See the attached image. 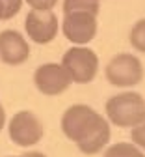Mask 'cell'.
Masks as SVG:
<instances>
[{
  "label": "cell",
  "instance_id": "cell-7",
  "mask_svg": "<svg viewBox=\"0 0 145 157\" xmlns=\"http://www.w3.org/2000/svg\"><path fill=\"white\" fill-rule=\"evenodd\" d=\"M24 28H26L28 37L34 43L47 45L56 37L60 23H58V17L52 11H35V10H32L26 15Z\"/></svg>",
  "mask_w": 145,
  "mask_h": 157
},
{
  "label": "cell",
  "instance_id": "cell-15",
  "mask_svg": "<svg viewBox=\"0 0 145 157\" xmlns=\"http://www.w3.org/2000/svg\"><path fill=\"white\" fill-rule=\"evenodd\" d=\"M26 2H28V6H30L32 10H35V11H50V10L56 6L58 0H26Z\"/></svg>",
  "mask_w": 145,
  "mask_h": 157
},
{
  "label": "cell",
  "instance_id": "cell-3",
  "mask_svg": "<svg viewBox=\"0 0 145 157\" xmlns=\"http://www.w3.org/2000/svg\"><path fill=\"white\" fill-rule=\"evenodd\" d=\"M61 67H63L71 78V82L78 84H88L91 82L97 71H99V56L95 51L88 47H71L65 51V54L61 56Z\"/></svg>",
  "mask_w": 145,
  "mask_h": 157
},
{
  "label": "cell",
  "instance_id": "cell-10",
  "mask_svg": "<svg viewBox=\"0 0 145 157\" xmlns=\"http://www.w3.org/2000/svg\"><path fill=\"white\" fill-rule=\"evenodd\" d=\"M104 157H145L140 148L129 142H117L114 146H108L104 151Z\"/></svg>",
  "mask_w": 145,
  "mask_h": 157
},
{
  "label": "cell",
  "instance_id": "cell-18",
  "mask_svg": "<svg viewBox=\"0 0 145 157\" xmlns=\"http://www.w3.org/2000/svg\"><path fill=\"white\" fill-rule=\"evenodd\" d=\"M0 21H4V4H2V0H0Z\"/></svg>",
  "mask_w": 145,
  "mask_h": 157
},
{
  "label": "cell",
  "instance_id": "cell-6",
  "mask_svg": "<svg viewBox=\"0 0 145 157\" xmlns=\"http://www.w3.org/2000/svg\"><path fill=\"white\" fill-rule=\"evenodd\" d=\"M97 26H99L97 15L76 11V13H65L61 30H63V36L71 43H74L76 47H82L97 36Z\"/></svg>",
  "mask_w": 145,
  "mask_h": 157
},
{
  "label": "cell",
  "instance_id": "cell-5",
  "mask_svg": "<svg viewBox=\"0 0 145 157\" xmlns=\"http://www.w3.org/2000/svg\"><path fill=\"white\" fill-rule=\"evenodd\" d=\"M8 133L13 144L17 146H35L43 139V124L39 122V118L30 112V110H19L8 125Z\"/></svg>",
  "mask_w": 145,
  "mask_h": 157
},
{
  "label": "cell",
  "instance_id": "cell-14",
  "mask_svg": "<svg viewBox=\"0 0 145 157\" xmlns=\"http://www.w3.org/2000/svg\"><path fill=\"white\" fill-rule=\"evenodd\" d=\"M2 4H4V21H8L20 11L23 0H2Z\"/></svg>",
  "mask_w": 145,
  "mask_h": 157
},
{
  "label": "cell",
  "instance_id": "cell-16",
  "mask_svg": "<svg viewBox=\"0 0 145 157\" xmlns=\"http://www.w3.org/2000/svg\"><path fill=\"white\" fill-rule=\"evenodd\" d=\"M4 124H6V112H4V107L0 105V131L4 129Z\"/></svg>",
  "mask_w": 145,
  "mask_h": 157
},
{
  "label": "cell",
  "instance_id": "cell-4",
  "mask_svg": "<svg viewBox=\"0 0 145 157\" xmlns=\"http://www.w3.org/2000/svg\"><path fill=\"white\" fill-rule=\"evenodd\" d=\"M106 81L112 86L117 88H129V86H136L141 82L143 78V66L140 62V58L129 52H123L114 56L106 66Z\"/></svg>",
  "mask_w": 145,
  "mask_h": 157
},
{
  "label": "cell",
  "instance_id": "cell-19",
  "mask_svg": "<svg viewBox=\"0 0 145 157\" xmlns=\"http://www.w3.org/2000/svg\"><path fill=\"white\" fill-rule=\"evenodd\" d=\"M11 157H23V155H11Z\"/></svg>",
  "mask_w": 145,
  "mask_h": 157
},
{
  "label": "cell",
  "instance_id": "cell-8",
  "mask_svg": "<svg viewBox=\"0 0 145 157\" xmlns=\"http://www.w3.org/2000/svg\"><path fill=\"white\" fill-rule=\"evenodd\" d=\"M34 84L45 95H60L71 86L67 71L60 64H43L34 73Z\"/></svg>",
  "mask_w": 145,
  "mask_h": 157
},
{
  "label": "cell",
  "instance_id": "cell-1",
  "mask_svg": "<svg viewBox=\"0 0 145 157\" xmlns=\"http://www.w3.org/2000/svg\"><path fill=\"white\" fill-rule=\"evenodd\" d=\"M61 131L86 155L100 151L110 142V124L89 105H73L61 116Z\"/></svg>",
  "mask_w": 145,
  "mask_h": 157
},
{
  "label": "cell",
  "instance_id": "cell-9",
  "mask_svg": "<svg viewBox=\"0 0 145 157\" xmlns=\"http://www.w3.org/2000/svg\"><path fill=\"white\" fill-rule=\"evenodd\" d=\"M30 47L17 30L0 32V60L8 66H19L28 60Z\"/></svg>",
  "mask_w": 145,
  "mask_h": 157
},
{
  "label": "cell",
  "instance_id": "cell-2",
  "mask_svg": "<svg viewBox=\"0 0 145 157\" xmlns=\"http://www.w3.org/2000/svg\"><path fill=\"white\" fill-rule=\"evenodd\" d=\"M108 122L117 127H136L145 120V101L138 92H123L106 101Z\"/></svg>",
  "mask_w": 145,
  "mask_h": 157
},
{
  "label": "cell",
  "instance_id": "cell-11",
  "mask_svg": "<svg viewBox=\"0 0 145 157\" xmlns=\"http://www.w3.org/2000/svg\"><path fill=\"white\" fill-rule=\"evenodd\" d=\"M99 10H100L99 2H89V0H63V11H65V13L84 11V13H93V15H97Z\"/></svg>",
  "mask_w": 145,
  "mask_h": 157
},
{
  "label": "cell",
  "instance_id": "cell-20",
  "mask_svg": "<svg viewBox=\"0 0 145 157\" xmlns=\"http://www.w3.org/2000/svg\"><path fill=\"white\" fill-rule=\"evenodd\" d=\"M89 2H99V0H89Z\"/></svg>",
  "mask_w": 145,
  "mask_h": 157
},
{
  "label": "cell",
  "instance_id": "cell-17",
  "mask_svg": "<svg viewBox=\"0 0 145 157\" xmlns=\"http://www.w3.org/2000/svg\"><path fill=\"white\" fill-rule=\"evenodd\" d=\"M23 157H47V155L41 151H26V153H23Z\"/></svg>",
  "mask_w": 145,
  "mask_h": 157
},
{
  "label": "cell",
  "instance_id": "cell-12",
  "mask_svg": "<svg viewBox=\"0 0 145 157\" xmlns=\"http://www.w3.org/2000/svg\"><path fill=\"white\" fill-rule=\"evenodd\" d=\"M130 43L138 52H145V19L138 21L130 30Z\"/></svg>",
  "mask_w": 145,
  "mask_h": 157
},
{
  "label": "cell",
  "instance_id": "cell-13",
  "mask_svg": "<svg viewBox=\"0 0 145 157\" xmlns=\"http://www.w3.org/2000/svg\"><path fill=\"white\" fill-rule=\"evenodd\" d=\"M130 139H132V142H134L136 148L145 150V120H143L141 124H138L136 127H132V131H130Z\"/></svg>",
  "mask_w": 145,
  "mask_h": 157
}]
</instances>
